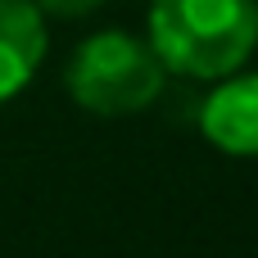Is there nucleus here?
Here are the masks:
<instances>
[{
  "instance_id": "f257e3e1",
  "label": "nucleus",
  "mask_w": 258,
  "mask_h": 258,
  "mask_svg": "<svg viewBox=\"0 0 258 258\" xmlns=\"http://www.w3.org/2000/svg\"><path fill=\"white\" fill-rule=\"evenodd\" d=\"M150 50L168 73L218 82L258 50V0H150Z\"/></svg>"
},
{
  "instance_id": "f03ea898",
  "label": "nucleus",
  "mask_w": 258,
  "mask_h": 258,
  "mask_svg": "<svg viewBox=\"0 0 258 258\" xmlns=\"http://www.w3.org/2000/svg\"><path fill=\"white\" fill-rule=\"evenodd\" d=\"M163 73L168 68L150 50V41H136L132 32L109 27V32L86 36L73 50L63 68V86L77 109L100 113V118H127L159 100Z\"/></svg>"
},
{
  "instance_id": "7ed1b4c3",
  "label": "nucleus",
  "mask_w": 258,
  "mask_h": 258,
  "mask_svg": "<svg viewBox=\"0 0 258 258\" xmlns=\"http://www.w3.org/2000/svg\"><path fill=\"white\" fill-rule=\"evenodd\" d=\"M200 132L231 159L258 154V73L218 77V91L200 104Z\"/></svg>"
},
{
  "instance_id": "20e7f679",
  "label": "nucleus",
  "mask_w": 258,
  "mask_h": 258,
  "mask_svg": "<svg viewBox=\"0 0 258 258\" xmlns=\"http://www.w3.org/2000/svg\"><path fill=\"white\" fill-rule=\"evenodd\" d=\"M45 59V14L32 0H0V104L14 100Z\"/></svg>"
},
{
  "instance_id": "39448f33",
  "label": "nucleus",
  "mask_w": 258,
  "mask_h": 258,
  "mask_svg": "<svg viewBox=\"0 0 258 258\" xmlns=\"http://www.w3.org/2000/svg\"><path fill=\"white\" fill-rule=\"evenodd\" d=\"M41 14H54V18H82V14H91V9H100V5H109V0H32Z\"/></svg>"
}]
</instances>
